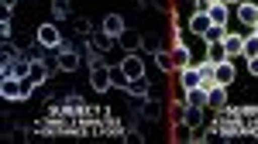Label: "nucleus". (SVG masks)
Returning <instances> with one entry per match:
<instances>
[{"mask_svg":"<svg viewBox=\"0 0 258 144\" xmlns=\"http://www.w3.org/2000/svg\"><path fill=\"white\" fill-rule=\"evenodd\" d=\"M210 4H220V0H197V11H210Z\"/></svg>","mask_w":258,"mask_h":144,"instance_id":"nucleus-31","label":"nucleus"},{"mask_svg":"<svg viewBox=\"0 0 258 144\" xmlns=\"http://www.w3.org/2000/svg\"><path fill=\"white\" fill-rule=\"evenodd\" d=\"M214 28V21H210V14L207 11H197L193 18H189V31L193 35H200V38H207V31Z\"/></svg>","mask_w":258,"mask_h":144,"instance_id":"nucleus-10","label":"nucleus"},{"mask_svg":"<svg viewBox=\"0 0 258 144\" xmlns=\"http://www.w3.org/2000/svg\"><path fill=\"white\" fill-rule=\"evenodd\" d=\"M224 52H227V59H231V62L238 59V55H244V35L227 31V35H224Z\"/></svg>","mask_w":258,"mask_h":144,"instance_id":"nucleus-5","label":"nucleus"},{"mask_svg":"<svg viewBox=\"0 0 258 144\" xmlns=\"http://www.w3.org/2000/svg\"><path fill=\"white\" fill-rule=\"evenodd\" d=\"M203 59L214 62V65H217V62H224V59H227V52H224V41H207V55H203Z\"/></svg>","mask_w":258,"mask_h":144,"instance_id":"nucleus-19","label":"nucleus"},{"mask_svg":"<svg viewBox=\"0 0 258 144\" xmlns=\"http://www.w3.org/2000/svg\"><path fill=\"white\" fill-rule=\"evenodd\" d=\"M251 55H258V35L255 31L244 38V59H251Z\"/></svg>","mask_w":258,"mask_h":144,"instance_id":"nucleus-25","label":"nucleus"},{"mask_svg":"<svg viewBox=\"0 0 258 144\" xmlns=\"http://www.w3.org/2000/svg\"><path fill=\"white\" fill-rule=\"evenodd\" d=\"M227 11H231L227 4H210V11H207V14H210V21H214L217 28H227Z\"/></svg>","mask_w":258,"mask_h":144,"instance_id":"nucleus-20","label":"nucleus"},{"mask_svg":"<svg viewBox=\"0 0 258 144\" xmlns=\"http://www.w3.org/2000/svg\"><path fill=\"white\" fill-rule=\"evenodd\" d=\"M21 89H24V79L4 76V82H0V96H4V100H21Z\"/></svg>","mask_w":258,"mask_h":144,"instance_id":"nucleus-8","label":"nucleus"},{"mask_svg":"<svg viewBox=\"0 0 258 144\" xmlns=\"http://www.w3.org/2000/svg\"><path fill=\"white\" fill-rule=\"evenodd\" d=\"M214 79H217L220 86H231V82L238 79V72H234V62H231V59L217 62V65H214Z\"/></svg>","mask_w":258,"mask_h":144,"instance_id":"nucleus-6","label":"nucleus"},{"mask_svg":"<svg viewBox=\"0 0 258 144\" xmlns=\"http://www.w3.org/2000/svg\"><path fill=\"white\" fill-rule=\"evenodd\" d=\"M155 7H159V11H169V0H155Z\"/></svg>","mask_w":258,"mask_h":144,"instance_id":"nucleus-32","label":"nucleus"},{"mask_svg":"<svg viewBox=\"0 0 258 144\" xmlns=\"http://www.w3.org/2000/svg\"><path fill=\"white\" fill-rule=\"evenodd\" d=\"M76 31H80V35H90L93 28H90V21H86V18H76Z\"/></svg>","mask_w":258,"mask_h":144,"instance_id":"nucleus-29","label":"nucleus"},{"mask_svg":"<svg viewBox=\"0 0 258 144\" xmlns=\"http://www.w3.org/2000/svg\"><path fill=\"white\" fill-rule=\"evenodd\" d=\"M0 4H4V7H7V11H11V7H14V0H0Z\"/></svg>","mask_w":258,"mask_h":144,"instance_id":"nucleus-34","label":"nucleus"},{"mask_svg":"<svg viewBox=\"0 0 258 144\" xmlns=\"http://www.w3.org/2000/svg\"><path fill=\"white\" fill-rule=\"evenodd\" d=\"M55 65H59L62 72H76V69H80V52L62 41L59 48H55Z\"/></svg>","mask_w":258,"mask_h":144,"instance_id":"nucleus-2","label":"nucleus"},{"mask_svg":"<svg viewBox=\"0 0 258 144\" xmlns=\"http://www.w3.org/2000/svg\"><path fill=\"white\" fill-rule=\"evenodd\" d=\"M220 4H227V7H231V4H234V7H238V4H244V0H220Z\"/></svg>","mask_w":258,"mask_h":144,"instance_id":"nucleus-33","label":"nucleus"},{"mask_svg":"<svg viewBox=\"0 0 258 144\" xmlns=\"http://www.w3.org/2000/svg\"><path fill=\"white\" fill-rule=\"evenodd\" d=\"M52 18H55V21L69 18V4H66V0H55V4H52Z\"/></svg>","mask_w":258,"mask_h":144,"instance_id":"nucleus-26","label":"nucleus"},{"mask_svg":"<svg viewBox=\"0 0 258 144\" xmlns=\"http://www.w3.org/2000/svg\"><path fill=\"white\" fill-rule=\"evenodd\" d=\"M141 113H145V117H148L152 123H155V120H162V106H159L155 100H148V103H145V110H141Z\"/></svg>","mask_w":258,"mask_h":144,"instance_id":"nucleus-24","label":"nucleus"},{"mask_svg":"<svg viewBox=\"0 0 258 144\" xmlns=\"http://www.w3.org/2000/svg\"><path fill=\"white\" fill-rule=\"evenodd\" d=\"M155 65H159L165 76L179 72V69H176V59H172V52H165V48H159V52H155Z\"/></svg>","mask_w":258,"mask_h":144,"instance_id":"nucleus-16","label":"nucleus"},{"mask_svg":"<svg viewBox=\"0 0 258 144\" xmlns=\"http://www.w3.org/2000/svg\"><path fill=\"white\" fill-rule=\"evenodd\" d=\"M90 82H93L97 93H107V89L114 86V65H103V62L90 65Z\"/></svg>","mask_w":258,"mask_h":144,"instance_id":"nucleus-1","label":"nucleus"},{"mask_svg":"<svg viewBox=\"0 0 258 144\" xmlns=\"http://www.w3.org/2000/svg\"><path fill=\"white\" fill-rule=\"evenodd\" d=\"M182 113H186V100H176V106H172V123L182 120Z\"/></svg>","mask_w":258,"mask_h":144,"instance_id":"nucleus-28","label":"nucleus"},{"mask_svg":"<svg viewBox=\"0 0 258 144\" xmlns=\"http://www.w3.org/2000/svg\"><path fill=\"white\" fill-rule=\"evenodd\" d=\"M172 59H176V69H186V65H193V48L186 45V41H176V48H172Z\"/></svg>","mask_w":258,"mask_h":144,"instance_id":"nucleus-12","label":"nucleus"},{"mask_svg":"<svg viewBox=\"0 0 258 144\" xmlns=\"http://www.w3.org/2000/svg\"><path fill=\"white\" fill-rule=\"evenodd\" d=\"M224 35H227V28H217V24H214V28L207 31V38H203V41H224Z\"/></svg>","mask_w":258,"mask_h":144,"instance_id":"nucleus-27","label":"nucleus"},{"mask_svg":"<svg viewBox=\"0 0 258 144\" xmlns=\"http://www.w3.org/2000/svg\"><path fill=\"white\" fill-rule=\"evenodd\" d=\"M172 141H176V144L193 141V127H189L186 120H176V123H172Z\"/></svg>","mask_w":258,"mask_h":144,"instance_id":"nucleus-18","label":"nucleus"},{"mask_svg":"<svg viewBox=\"0 0 258 144\" xmlns=\"http://www.w3.org/2000/svg\"><path fill=\"white\" fill-rule=\"evenodd\" d=\"M124 28H127V24H124L120 14H107V18L100 21V31H107L110 38H120V35H124Z\"/></svg>","mask_w":258,"mask_h":144,"instance_id":"nucleus-9","label":"nucleus"},{"mask_svg":"<svg viewBox=\"0 0 258 144\" xmlns=\"http://www.w3.org/2000/svg\"><path fill=\"white\" fill-rule=\"evenodd\" d=\"M24 79H31L35 86L48 82V65L41 62V55H38V59H31V69H28V76H24Z\"/></svg>","mask_w":258,"mask_h":144,"instance_id":"nucleus-14","label":"nucleus"},{"mask_svg":"<svg viewBox=\"0 0 258 144\" xmlns=\"http://www.w3.org/2000/svg\"><path fill=\"white\" fill-rule=\"evenodd\" d=\"M186 106H207V89L203 86H193V89H186Z\"/></svg>","mask_w":258,"mask_h":144,"instance_id":"nucleus-21","label":"nucleus"},{"mask_svg":"<svg viewBox=\"0 0 258 144\" xmlns=\"http://www.w3.org/2000/svg\"><path fill=\"white\" fill-rule=\"evenodd\" d=\"M248 72L258 79V55H251V59H248Z\"/></svg>","mask_w":258,"mask_h":144,"instance_id":"nucleus-30","label":"nucleus"},{"mask_svg":"<svg viewBox=\"0 0 258 144\" xmlns=\"http://www.w3.org/2000/svg\"><path fill=\"white\" fill-rule=\"evenodd\" d=\"M251 31H255V35H258V24H255V28H251Z\"/></svg>","mask_w":258,"mask_h":144,"instance_id":"nucleus-35","label":"nucleus"},{"mask_svg":"<svg viewBox=\"0 0 258 144\" xmlns=\"http://www.w3.org/2000/svg\"><path fill=\"white\" fill-rule=\"evenodd\" d=\"M114 41H117V38H110V35H107V31H93V35H90V48H93V52H100V55H103V52H107V48H110V45H114Z\"/></svg>","mask_w":258,"mask_h":144,"instance_id":"nucleus-17","label":"nucleus"},{"mask_svg":"<svg viewBox=\"0 0 258 144\" xmlns=\"http://www.w3.org/2000/svg\"><path fill=\"white\" fill-rule=\"evenodd\" d=\"M238 21L244 24V28H255V24H258V4H255V0L238 4Z\"/></svg>","mask_w":258,"mask_h":144,"instance_id":"nucleus-7","label":"nucleus"},{"mask_svg":"<svg viewBox=\"0 0 258 144\" xmlns=\"http://www.w3.org/2000/svg\"><path fill=\"white\" fill-rule=\"evenodd\" d=\"M179 86H182V89L200 86V65H186V69H179Z\"/></svg>","mask_w":258,"mask_h":144,"instance_id":"nucleus-15","label":"nucleus"},{"mask_svg":"<svg viewBox=\"0 0 258 144\" xmlns=\"http://www.w3.org/2000/svg\"><path fill=\"white\" fill-rule=\"evenodd\" d=\"M182 120L189 123L193 130H197L200 123H203V106H186V113H182Z\"/></svg>","mask_w":258,"mask_h":144,"instance_id":"nucleus-23","label":"nucleus"},{"mask_svg":"<svg viewBox=\"0 0 258 144\" xmlns=\"http://www.w3.org/2000/svg\"><path fill=\"white\" fill-rule=\"evenodd\" d=\"M120 72L127 76V79H141L145 76V62H141V55H120Z\"/></svg>","mask_w":258,"mask_h":144,"instance_id":"nucleus-4","label":"nucleus"},{"mask_svg":"<svg viewBox=\"0 0 258 144\" xmlns=\"http://www.w3.org/2000/svg\"><path fill=\"white\" fill-rule=\"evenodd\" d=\"M117 45L124 48V52H138L141 45H145V38H141V35L135 31V28H124V35L117 38Z\"/></svg>","mask_w":258,"mask_h":144,"instance_id":"nucleus-13","label":"nucleus"},{"mask_svg":"<svg viewBox=\"0 0 258 144\" xmlns=\"http://www.w3.org/2000/svg\"><path fill=\"white\" fill-rule=\"evenodd\" d=\"M207 106H210V110H224V106H227V86H210V89H207Z\"/></svg>","mask_w":258,"mask_h":144,"instance_id":"nucleus-11","label":"nucleus"},{"mask_svg":"<svg viewBox=\"0 0 258 144\" xmlns=\"http://www.w3.org/2000/svg\"><path fill=\"white\" fill-rule=\"evenodd\" d=\"M124 89H127L131 96H141V100L148 96V82H145V76H141V79H127V86H124Z\"/></svg>","mask_w":258,"mask_h":144,"instance_id":"nucleus-22","label":"nucleus"},{"mask_svg":"<svg viewBox=\"0 0 258 144\" xmlns=\"http://www.w3.org/2000/svg\"><path fill=\"white\" fill-rule=\"evenodd\" d=\"M35 41H38L41 48H59L62 45V31L48 21V24H38V31H35Z\"/></svg>","mask_w":258,"mask_h":144,"instance_id":"nucleus-3","label":"nucleus"}]
</instances>
